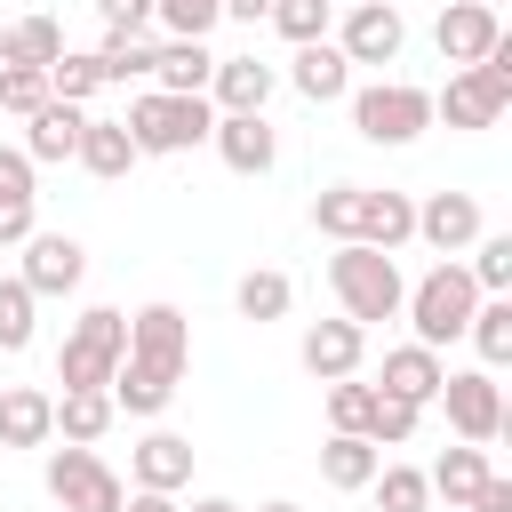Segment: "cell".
<instances>
[{"instance_id":"obj_7","label":"cell","mask_w":512,"mask_h":512,"mask_svg":"<svg viewBox=\"0 0 512 512\" xmlns=\"http://www.w3.org/2000/svg\"><path fill=\"white\" fill-rule=\"evenodd\" d=\"M40 480H48V496H56L64 512H120V496H128V480H120V472H112L96 448H80V440L48 448Z\"/></svg>"},{"instance_id":"obj_35","label":"cell","mask_w":512,"mask_h":512,"mask_svg":"<svg viewBox=\"0 0 512 512\" xmlns=\"http://www.w3.org/2000/svg\"><path fill=\"white\" fill-rule=\"evenodd\" d=\"M104 88V64H96V48H64L56 64H48V96H64V104H88Z\"/></svg>"},{"instance_id":"obj_14","label":"cell","mask_w":512,"mask_h":512,"mask_svg":"<svg viewBox=\"0 0 512 512\" xmlns=\"http://www.w3.org/2000/svg\"><path fill=\"white\" fill-rule=\"evenodd\" d=\"M480 232H488V216H480V200H472V192H424V200H416V240H424V248L464 256Z\"/></svg>"},{"instance_id":"obj_24","label":"cell","mask_w":512,"mask_h":512,"mask_svg":"<svg viewBox=\"0 0 512 512\" xmlns=\"http://www.w3.org/2000/svg\"><path fill=\"white\" fill-rule=\"evenodd\" d=\"M72 160H80L96 184H120V176L136 168V144H128V128H120V120H96V112H88V128H80V152H72Z\"/></svg>"},{"instance_id":"obj_27","label":"cell","mask_w":512,"mask_h":512,"mask_svg":"<svg viewBox=\"0 0 512 512\" xmlns=\"http://www.w3.org/2000/svg\"><path fill=\"white\" fill-rule=\"evenodd\" d=\"M488 472H496V464H488V448L456 440V448H448V456H440V464H432L424 480H432V496H448V512H464V496H472V488H480Z\"/></svg>"},{"instance_id":"obj_48","label":"cell","mask_w":512,"mask_h":512,"mask_svg":"<svg viewBox=\"0 0 512 512\" xmlns=\"http://www.w3.org/2000/svg\"><path fill=\"white\" fill-rule=\"evenodd\" d=\"M256 512H304V504H288V496H272V504H256Z\"/></svg>"},{"instance_id":"obj_16","label":"cell","mask_w":512,"mask_h":512,"mask_svg":"<svg viewBox=\"0 0 512 512\" xmlns=\"http://www.w3.org/2000/svg\"><path fill=\"white\" fill-rule=\"evenodd\" d=\"M128 480H136V488H168V496H184V488H192V440L152 424V432L128 448Z\"/></svg>"},{"instance_id":"obj_8","label":"cell","mask_w":512,"mask_h":512,"mask_svg":"<svg viewBox=\"0 0 512 512\" xmlns=\"http://www.w3.org/2000/svg\"><path fill=\"white\" fill-rule=\"evenodd\" d=\"M432 408H448V432L472 440V448L504 440V384H496V368H448Z\"/></svg>"},{"instance_id":"obj_26","label":"cell","mask_w":512,"mask_h":512,"mask_svg":"<svg viewBox=\"0 0 512 512\" xmlns=\"http://www.w3.org/2000/svg\"><path fill=\"white\" fill-rule=\"evenodd\" d=\"M120 424V408H112V392H56V432L64 440H80V448H96L104 432Z\"/></svg>"},{"instance_id":"obj_17","label":"cell","mask_w":512,"mask_h":512,"mask_svg":"<svg viewBox=\"0 0 512 512\" xmlns=\"http://www.w3.org/2000/svg\"><path fill=\"white\" fill-rule=\"evenodd\" d=\"M288 88H296L304 104H344V96H352L344 48H336V40H304V48L288 56Z\"/></svg>"},{"instance_id":"obj_18","label":"cell","mask_w":512,"mask_h":512,"mask_svg":"<svg viewBox=\"0 0 512 512\" xmlns=\"http://www.w3.org/2000/svg\"><path fill=\"white\" fill-rule=\"evenodd\" d=\"M56 440V392L8 384L0 392V448H48Z\"/></svg>"},{"instance_id":"obj_6","label":"cell","mask_w":512,"mask_h":512,"mask_svg":"<svg viewBox=\"0 0 512 512\" xmlns=\"http://www.w3.org/2000/svg\"><path fill=\"white\" fill-rule=\"evenodd\" d=\"M352 128H360V144H416L424 128H432V88H416V80H368V88H352Z\"/></svg>"},{"instance_id":"obj_2","label":"cell","mask_w":512,"mask_h":512,"mask_svg":"<svg viewBox=\"0 0 512 512\" xmlns=\"http://www.w3.org/2000/svg\"><path fill=\"white\" fill-rule=\"evenodd\" d=\"M328 288H336L344 320H360V328L400 320V296H408L400 264H392L384 248H368V240H336V256H328Z\"/></svg>"},{"instance_id":"obj_29","label":"cell","mask_w":512,"mask_h":512,"mask_svg":"<svg viewBox=\"0 0 512 512\" xmlns=\"http://www.w3.org/2000/svg\"><path fill=\"white\" fill-rule=\"evenodd\" d=\"M96 64H104V88L152 80V40H144V32H104V40H96Z\"/></svg>"},{"instance_id":"obj_21","label":"cell","mask_w":512,"mask_h":512,"mask_svg":"<svg viewBox=\"0 0 512 512\" xmlns=\"http://www.w3.org/2000/svg\"><path fill=\"white\" fill-rule=\"evenodd\" d=\"M360 240L384 248V256H400V248L416 240V200L392 192V184H368V200H360Z\"/></svg>"},{"instance_id":"obj_32","label":"cell","mask_w":512,"mask_h":512,"mask_svg":"<svg viewBox=\"0 0 512 512\" xmlns=\"http://www.w3.org/2000/svg\"><path fill=\"white\" fill-rule=\"evenodd\" d=\"M464 256H472L464 272H472V288H480V296H512V232H480Z\"/></svg>"},{"instance_id":"obj_33","label":"cell","mask_w":512,"mask_h":512,"mask_svg":"<svg viewBox=\"0 0 512 512\" xmlns=\"http://www.w3.org/2000/svg\"><path fill=\"white\" fill-rule=\"evenodd\" d=\"M288 48H304V40H328V24H336V0H272V16H264Z\"/></svg>"},{"instance_id":"obj_31","label":"cell","mask_w":512,"mask_h":512,"mask_svg":"<svg viewBox=\"0 0 512 512\" xmlns=\"http://www.w3.org/2000/svg\"><path fill=\"white\" fill-rule=\"evenodd\" d=\"M368 496H376V512H432V480L416 464H376Z\"/></svg>"},{"instance_id":"obj_46","label":"cell","mask_w":512,"mask_h":512,"mask_svg":"<svg viewBox=\"0 0 512 512\" xmlns=\"http://www.w3.org/2000/svg\"><path fill=\"white\" fill-rule=\"evenodd\" d=\"M224 16H232V24H264V16H272V0H224Z\"/></svg>"},{"instance_id":"obj_23","label":"cell","mask_w":512,"mask_h":512,"mask_svg":"<svg viewBox=\"0 0 512 512\" xmlns=\"http://www.w3.org/2000/svg\"><path fill=\"white\" fill-rule=\"evenodd\" d=\"M208 72H216L208 40H160V48H152V80H160L168 96H208Z\"/></svg>"},{"instance_id":"obj_49","label":"cell","mask_w":512,"mask_h":512,"mask_svg":"<svg viewBox=\"0 0 512 512\" xmlns=\"http://www.w3.org/2000/svg\"><path fill=\"white\" fill-rule=\"evenodd\" d=\"M0 32H8V24H0Z\"/></svg>"},{"instance_id":"obj_36","label":"cell","mask_w":512,"mask_h":512,"mask_svg":"<svg viewBox=\"0 0 512 512\" xmlns=\"http://www.w3.org/2000/svg\"><path fill=\"white\" fill-rule=\"evenodd\" d=\"M360 200H368V184H328V192L312 200V232H328V240H360Z\"/></svg>"},{"instance_id":"obj_37","label":"cell","mask_w":512,"mask_h":512,"mask_svg":"<svg viewBox=\"0 0 512 512\" xmlns=\"http://www.w3.org/2000/svg\"><path fill=\"white\" fill-rule=\"evenodd\" d=\"M416 400H392V392H376V408H368V424H360V440H376V448H408L416 440Z\"/></svg>"},{"instance_id":"obj_4","label":"cell","mask_w":512,"mask_h":512,"mask_svg":"<svg viewBox=\"0 0 512 512\" xmlns=\"http://www.w3.org/2000/svg\"><path fill=\"white\" fill-rule=\"evenodd\" d=\"M472 304H480V288H472V272H464V256H440L408 296H400V312H408V328H416V344H456L464 328H472Z\"/></svg>"},{"instance_id":"obj_38","label":"cell","mask_w":512,"mask_h":512,"mask_svg":"<svg viewBox=\"0 0 512 512\" xmlns=\"http://www.w3.org/2000/svg\"><path fill=\"white\" fill-rule=\"evenodd\" d=\"M152 24H168V40H208L224 24V0H152Z\"/></svg>"},{"instance_id":"obj_25","label":"cell","mask_w":512,"mask_h":512,"mask_svg":"<svg viewBox=\"0 0 512 512\" xmlns=\"http://www.w3.org/2000/svg\"><path fill=\"white\" fill-rule=\"evenodd\" d=\"M56 56H64V24H56V16H16V24L0 32V64H40V72H48Z\"/></svg>"},{"instance_id":"obj_40","label":"cell","mask_w":512,"mask_h":512,"mask_svg":"<svg viewBox=\"0 0 512 512\" xmlns=\"http://www.w3.org/2000/svg\"><path fill=\"white\" fill-rule=\"evenodd\" d=\"M368 408H376V384H360V376H336L328 384V432H360Z\"/></svg>"},{"instance_id":"obj_39","label":"cell","mask_w":512,"mask_h":512,"mask_svg":"<svg viewBox=\"0 0 512 512\" xmlns=\"http://www.w3.org/2000/svg\"><path fill=\"white\" fill-rule=\"evenodd\" d=\"M40 104H48V72H40V64H0V112L24 120V112H40Z\"/></svg>"},{"instance_id":"obj_5","label":"cell","mask_w":512,"mask_h":512,"mask_svg":"<svg viewBox=\"0 0 512 512\" xmlns=\"http://www.w3.org/2000/svg\"><path fill=\"white\" fill-rule=\"evenodd\" d=\"M128 144H136V160H152V152H192V144H208V128H216V104L208 96H168V88H144L136 104H128Z\"/></svg>"},{"instance_id":"obj_10","label":"cell","mask_w":512,"mask_h":512,"mask_svg":"<svg viewBox=\"0 0 512 512\" xmlns=\"http://www.w3.org/2000/svg\"><path fill=\"white\" fill-rule=\"evenodd\" d=\"M16 280L48 304V296H72L80 280H88V248L72 240V232H32L24 240V264H16Z\"/></svg>"},{"instance_id":"obj_20","label":"cell","mask_w":512,"mask_h":512,"mask_svg":"<svg viewBox=\"0 0 512 512\" xmlns=\"http://www.w3.org/2000/svg\"><path fill=\"white\" fill-rule=\"evenodd\" d=\"M440 376H448V368H440V352L408 336V344H392V352H384V384H376V392H392V400H416V408H432V400H440Z\"/></svg>"},{"instance_id":"obj_22","label":"cell","mask_w":512,"mask_h":512,"mask_svg":"<svg viewBox=\"0 0 512 512\" xmlns=\"http://www.w3.org/2000/svg\"><path fill=\"white\" fill-rule=\"evenodd\" d=\"M376 464H384V448L360 440V432H328V440H320V480L344 488V496H360V488L376 480Z\"/></svg>"},{"instance_id":"obj_41","label":"cell","mask_w":512,"mask_h":512,"mask_svg":"<svg viewBox=\"0 0 512 512\" xmlns=\"http://www.w3.org/2000/svg\"><path fill=\"white\" fill-rule=\"evenodd\" d=\"M40 232V192H0V248H24Z\"/></svg>"},{"instance_id":"obj_19","label":"cell","mask_w":512,"mask_h":512,"mask_svg":"<svg viewBox=\"0 0 512 512\" xmlns=\"http://www.w3.org/2000/svg\"><path fill=\"white\" fill-rule=\"evenodd\" d=\"M272 64L264 56H216V72H208V104L216 112H264V96H272Z\"/></svg>"},{"instance_id":"obj_47","label":"cell","mask_w":512,"mask_h":512,"mask_svg":"<svg viewBox=\"0 0 512 512\" xmlns=\"http://www.w3.org/2000/svg\"><path fill=\"white\" fill-rule=\"evenodd\" d=\"M192 512H248V504H232V496H192Z\"/></svg>"},{"instance_id":"obj_15","label":"cell","mask_w":512,"mask_h":512,"mask_svg":"<svg viewBox=\"0 0 512 512\" xmlns=\"http://www.w3.org/2000/svg\"><path fill=\"white\" fill-rule=\"evenodd\" d=\"M80 128H88V104H64V96H48L40 112H24V160H32V168H56V160H72V152H80Z\"/></svg>"},{"instance_id":"obj_43","label":"cell","mask_w":512,"mask_h":512,"mask_svg":"<svg viewBox=\"0 0 512 512\" xmlns=\"http://www.w3.org/2000/svg\"><path fill=\"white\" fill-rule=\"evenodd\" d=\"M464 512H512V480H504V472H488V480L464 496Z\"/></svg>"},{"instance_id":"obj_45","label":"cell","mask_w":512,"mask_h":512,"mask_svg":"<svg viewBox=\"0 0 512 512\" xmlns=\"http://www.w3.org/2000/svg\"><path fill=\"white\" fill-rule=\"evenodd\" d=\"M120 512H184V504H176L168 488H128V496H120Z\"/></svg>"},{"instance_id":"obj_3","label":"cell","mask_w":512,"mask_h":512,"mask_svg":"<svg viewBox=\"0 0 512 512\" xmlns=\"http://www.w3.org/2000/svg\"><path fill=\"white\" fill-rule=\"evenodd\" d=\"M120 352H128V312L120 304H88L64 328V344H56V384L64 392H104L112 368H120Z\"/></svg>"},{"instance_id":"obj_44","label":"cell","mask_w":512,"mask_h":512,"mask_svg":"<svg viewBox=\"0 0 512 512\" xmlns=\"http://www.w3.org/2000/svg\"><path fill=\"white\" fill-rule=\"evenodd\" d=\"M0 192H32V160H24V144H0Z\"/></svg>"},{"instance_id":"obj_12","label":"cell","mask_w":512,"mask_h":512,"mask_svg":"<svg viewBox=\"0 0 512 512\" xmlns=\"http://www.w3.org/2000/svg\"><path fill=\"white\" fill-rule=\"evenodd\" d=\"M432 40H440V64L456 72V64H480V56L504 40V16H496V8H480V0H440Z\"/></svg>"},{"instance_id":"obj_42","label":"cell","mask_w":512,"mask_h":512,"mask_svg":"<svg viewBox=\"0 0 512 512\" xmlns=\"http://www.w3.org/2000/svg\"><path fill=\"white\" fill-rule=\"evenodd\" d=\"M104 32H152V0H96Z\"/></svg>"},{"instance_id":"obj_9","label":"cell","mask_w":512,"mask_h":512,"mask_svg":"<svg viewBox=\"0 0 512 512\" xmlns=\"http://www.w3.org/2000/svg\"><path fill=\"white\" fill-rule=\"evenodd\" d=\"M336 48H344V64H400V48H408L400 0H344Z\"/></svg>"},{"instance_id":"obj_1","label":"cell","mask_w":512,"mask_h":512,"mask_svg":"<svg viewBox=\"0 0 512 512\" xmlns=\"http://www.w3.org/2000/svg\"><path fill=\"white\" fill-rule=\"evenodd\" d=\"M184 368H192V320L176 304H136L128 312V352H120L104 392H112L120 416H160L176 400Z\"/></svg>"},{"instance_id":"obj_13","label":"cell","mask_w":512,"mask_h":512,"mask_svg":"<svg viewBox=\"0 0 512 512\" xmlns=\"http://www.w3.org/2000/svg\"><path fill=\"white\" fill-rule=\"evenodd\" d=\"M208 144H216V160H224L232 176H272V160H280V136H272L264 112H216Z\"/></svg>"},{"instance_id":"obj_30","label":"cell","mask_w":512,"mask_h":512,"mask_svg":"<svg viewBox=\"0 0 512 512\" xmlns=\"http://www.w3.org/2000/svg\"><path fill=\"white\" fill-rule=\"evenodd\" d=\"M464 336L480 344V368H504V360H512V296H480Z\"/></svg>"},{"instance_id":"obj_28","label":"cell","mask_w":512,"mask_h":512,"mask_svg":"<svg viewBox=\"0 0 512 512\" xmlns=\"http://www.w3.org/2000/svg\"><path fill=\"white\" fill-rule=\"evenodd\" d=\"M232 304H240V320H288V304H296V288H288V272H240V288H232Z\"/></svg>"},{"instance_id":"obj_34","label":"cell","mask_w":512,"mask_h":512,"mask_svg":"<svg viewBox=\"0 0 512 512\" xmlns=\"http://www.w3.org/2000/svg\"><path fill=\"white\" fill-rule=\"evenodd\" d=\"M32 336H40V296L8 272V280H0V352H24Z\"/></svg>"},{"instance_id":"obj_11","label":"cell","mask_w":512,"mask_h":512,"mask_svg":"<svg viewBox=\"0 0 512 512\" xmlns=\"http://www.w3.org/2000/svg\"><path fill=\"white\" fill-rule=\"evenodd\" d=\"M296 360H304V376L312 384H336V376H360V360H368V328L360 320H312L304 328V344H296Z\"/></svg>"}]
</instances>
